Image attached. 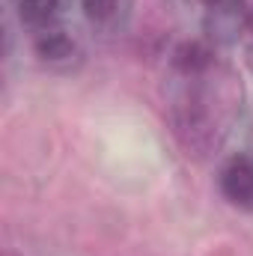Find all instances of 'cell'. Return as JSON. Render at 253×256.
I'll return each mask as SVG.
<instances>
[{
    "label": "cell",
    "instance_id": "277c9868",
    "mask_svg": "<svg viewBox=\"0 0 253 256\" xmlns=\"http://www.w3.org/2000/svg\"><path fill=\"white\" fill-rule=\"evenodd\" d=\"M33 48H36V54H39L42 60L60 63V60H68V57H72L74 42H72V36L63 33V30H45V33L33 42Z\"/></svg>",
    "mask_w": 253,
    "mask_h": 256
},
{
    "label": "cell",
    "instance_id": "5b68a950",
    "mask_svg": "<svg viewBox=\"0 0 253 256\" xmlns=\"http://www.w3.org/2000/svg\"><path fill=\"white\" fill-rule=\"evenodd\" d=\"M15 6H18V18H21L24 24L42 27V24H48V21L57 15L60 0H15Z\"/></svg>",
    "mask_w": 253,
    "mask_h": 256
},
{
    "label": "cell",
    "instance_id": "6da1fadb",
    "mask_svg": "<svg viewBox=\"0 0 253 256\" xmlns=\"http://www.w3.org/2000/svg\"><path fill=\"white\" fill-rule=\"evenodd\" d=\"M206 33L212 42H236L248 24L244 0H206Z\"/></svg>",
    "mask_w": 253,
    "mask_h": 256
},
{
    "label": "cell",
    "instance_id": "7a4b0ae2",
    "mask_svg": "<svg viewBox=\"0 0 253 256\" xmlns=\"http://www.w3.org/2000/svg\"><path fill=\"white\" fill-rule=\"evenodd\" d=\"M220 191L236 208L253 212V158L250 155H232L224 164V170H220Z\"/></svg>",
    "mask_w": 253,
    "mask_h": 256
},
{
    "label": "cell",
    "instance_id": "3957f363",
    "mask_svg": "<svg viewBox=\"0 0 253 256\" xmlns=\"http://www.w3.org/2000/svg\"><path fill=\"white\" fill-rule=\"evenodd\" d=\"M212 63H214V51L202 39H188V42L176 45V51H173V66L188 78L202 74L206 68H212Z\"/></svg>",
    "mask_w": 253,
    "mask_h": 256
},
{
    "label": "cell",
    "instance_id": "8992f818",
    "mask_svg": "<svg viewBox=\"0 0 253 256\" xmlns=\"http://www.w3.org/2000/svg\"><path fill=\"white\" fill-rule=\"evenodd\" d=\"M80 6H84V15H86L90 21L102 24V21H108V18L116 15L120 0H80Z\"/></svg>",
    "mask_w": 253,
    "mask_h": 256
}]
</instances>
